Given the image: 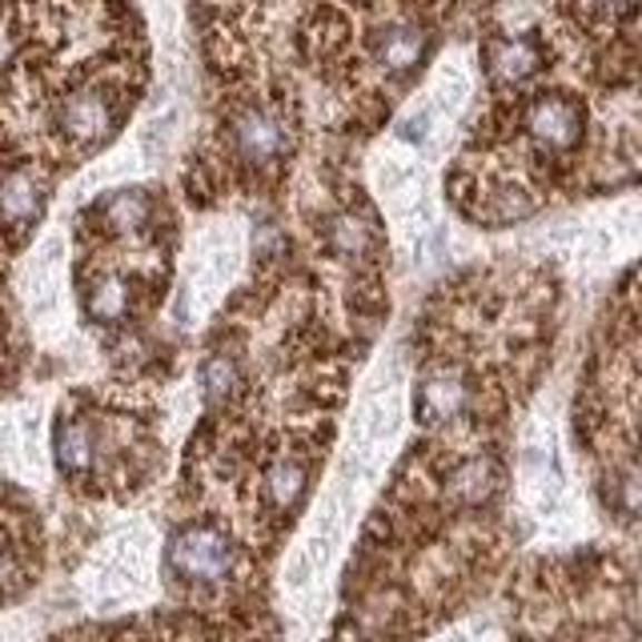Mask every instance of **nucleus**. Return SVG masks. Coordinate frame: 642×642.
<instances>
[{"mask_svg": "<svg viewBox=\"0 0 642 642\" xmlns=\"http://www.w3.org/2000/svg\"><path fill=\"white\" fill-rule=\"evenodd\" d=\"M450 490H454V498L462 502H486L494 494V466L486 458H470L458 466V474L450 478Z\"/></svg>", "mask_w": 642, "mask_h": 642, "instance_id": "nucleus-11", "label": "nucleus"}, {"mask_svg": "<svg viewBox=\"0 0 642 642\" xmlns=\"http://www.w3.org/2000/svg\"><path fill=\"white\" fill-rule=\"evenodd\" d=\"M234 141H237V149H241V157L249 165H269V161H277V157L286 154L289 137H286V125L277 121L274 112L249 109V112L237 117Z\"/></svg>", "mask_w": 642, "mask_h": 642, "instance_id": "nucleus-3", "label": "nucleus"}, {"mask_svg": "<svg viewBox=\"0 0 642 642\" xmlns=\"http://www.w3.org/2000/svg\"><path fill=\"white\" fill-rule=\"evenodd\" d=\"M626 502H631L634 510H642V478H634L631 486H626Z\"/></svg>", "mask_w": 642, "mask_h": 642, "instance_id": "nucleus-16", "label": "nucleus"}, {"mask_svg": "<svg viewBox=\"0 0 642 642\" xmlns=\"http://www.w3.org/2000/svg\"><path fill=\"white\" fill-rule=\"evenodd\" d=\"M57 462H61L65 474H81L92 466V454H97V442H92V429L85 422H61L57 426Z\"/></svg>", "mask_w": 642, "mask_h": 642, "instance_id": "nucleus-8", "label": "nucleus"}, {"mask_svg": "<svg viewBox=\"0 0 642 642\" xmlns=\"http://www.w3.org/2000/svg\"><path fill=\"white\" fill-rule=\"evenodd\" d=\"M4 571H9V551H4V542H0V579H4Z\"/></svg>", "mask_w": 642, "mask_h": 642, "instance_id": "nucleus-17", "label": "nucleus"}, {"mask_svg": "<svg viewBox=\"0 0 642 642\" xmlns=\"http://www.w3.org/2000/svg\"><path fill=\"white\" fill-rule=\"evenodd\" d=\"M526 129L546 149H571L582 137V109L566 97H542L526 112Z\"/></svg>", "mask_w": 642, "mask_h": 642, "instance_id": "nucleus-2", "label": "nucleus"}, {"mask_svg": "<svg viewBox=\"0 0 642 642\" xmlns=\"http://www.w3.org/2000/svg\"><path fill=\"white\" fill-rule=\"evenodd\" d=\"M486 69L494 72L498 81H526V77H534V69H539V49H534V41H522V37L498 41L486 52Z\"/></svg>", "mask_w": 642, "mask_h": 642, "instance_id": "nucleus-6", "label": "nucleus"}, {"mask_svg": "<svg viewBox=\"0 0 642 642\" xmlns=\"http://www.w3.org/2000/svg\"><path fill=\"white\" fill-rule=\"evenodd\" d=\"M61 129L81 145L105 141L112 129V105L105 101V92L97 89L72 92L69 101L61 105Z\"/></svg>", "mask_w": 642, "mask_h": 642, "instance_id": "nucleus-4", "label": "nucleus"}, {"mask_svg": "<svg viewBox=\"0 0 642 642\" xmlns=\"http://www.w3.org/2000/svg\"><path fill=\"white\" fill-rule=\"evenodd\" d=\"M237 386V362H229V357H209L201 366V389L209 394V398H225V394H234Z\"/></svg>", "mask_w": 642, "mask_h": 642, "instance_id": "nucleus-13", "label": "nucleus"}, {"mask_svg": "<svg viewBox=\"0 0 642 642\" xmlns=\"http://www.w3.org/2000/svg\"><path fill=\"white\" fill-rule=\"evenodd\" d=\"M169 566L189 582H221L234 571V546L214 526H185L169 542Z\"/></svg>", "mask_w": 642, "mask_h": 642, "instance_id": "nucleus-1", "label": "nucleus"}, {"mask_svg": "<svg viewBox=\"0 0 642 642\" xmlns=\"http://www.w3.org/2000/svg\"><path fill=\"white\" fill-rule=\"evenodd\" d=\"M594 4H602V9H619L622 0H594Z\"/></svg>", "mask_w": 642, "mask_h": 642, "instance_id": "nucleus-18", "label": "nucleus"}, {"mask_svg": "<svg viewBox=\"0 0 642 642\" xmlns=\"http://www.w3.org/2000/svg\"><path fill=\"white\" fill-rule=\"evenodd\" d=\"M125 309H129V286H125L121 277H105V282H97V289L89 294L92 322L112 326V322H121L125 317Z\"/></svg>", "mask_w": 642, "mask_h": 642, "instance_id": "nucleus-12", "label": "nucleus"}, {"mask_svg": "<svg viewBox=\"0 0 642 642\" xmlns=\"http://www.w3.org/2000/svg\"><path fill=\"white\" fill-rule=\"evenodd\" d=\"M41 205H45V189L32 174H12L0 181V217L9 225L37 221Z\"/></svg>", "mask_w": 642, "mask_h": 642, "instance_id": "nucleus-5", "label": "nucleus"}, {"mask_svg": "<svg viewBox=\"0 0 642 642\" xmlns=\"http://www.w3.org/2000/svg\"><path fill=\"white\" fill-rule=\"evenodd\" d=\"M422 52H426V37L418 29H406V24H394V29L382 32V41H377V57L382 65L394 72H406L422 61Z\"/></svg>", "mask_w": 642, "mask_h": 642, "instance_id": "nucleus-9", "label": "nucleus"}, {"mask_svg": "<svg viewBox=\"0 0 642 642\" xmlns=\"http://www.w3.org/2000/svg\"><path fill=\"white\" fill-rule=\"evenodd\" d=\"M466 406V386H462V377L454 374H438L434 382L422 386V402H418V414L426 422H446L454 414H462Z\"/></svg>", "mask_w": 642, "mask_h": 642, "instance_id": "nucleus-7", "label": "nucleus"}, {"mask_svg": "<svg viewBox=\"0 0 642 642\" xmlns=\"http://www.w3.org/2000/svg\"><path fill=\"white\" fill-rule=\"evenodd\" d=\"M266 490H269V502H274L277 510H289L297 498H302V490H306V466L302 462H274L266 474Z\"/></svg>", "mask_w": 642, "mask_h": 642, "instance_id": "nucleus-10", "label": "nucleus"}, {"mask_svg": "<svg viewBox=\"0 0 642 642\" xmlns=\"http://www.w3.org/2000/svg\"><path fill=\"white\" fill-rule=\"evenodd\" d=\"M366 245H369L366 225L354 221V217H342V221H337V249H342V254H362Z\"/></svg>", "mask_w": 642, "mask_h": 642, "instance_id": "nucleus-15", "label": "nucleus"}, {"mask_svg": "<svg viewBox=\"0 0 642 642\" xmlns=\"http://www.w3.org/2000/svg\"><path fill=\"white\" fill-rule=\"evenodd\" d=\"M145 214H149V201H145V194H137V189H129V194H117L109 201V217H112V225H117L121 234L137 229V225L145 221Z\"/></svg>", "mask_w": 642, "mask_h": 642, "instance_id": "nucleus-14", "label": "nucleus"}]
</instances>
